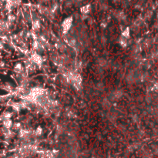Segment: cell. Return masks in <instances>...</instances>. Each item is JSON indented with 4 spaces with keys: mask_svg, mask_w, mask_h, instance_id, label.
Listing matches in <instances>:
<instances>
[{
    "mask_svg": "<svg viewBox=\"0 0 158 158\" xmlns=\"http://www.w3.org/2000/svg\"><path fill=\"white\" fill-rule=\"evenodd\" d=\"M72 26H73V17H69L66 19L62 24V28L63 29V32L65 33H67L70 30Z\"/></svg>",
    "mask_w": 158,
    "mask_h": 158,
    "instance_id": "1",
    "label": "cell"
},
{
    "mask_svg": "<svg viewBox=\"0 0 158 158\" xmlns=\"http://www.w3.org/2000/svg\"><path fill=\"white\" fill-rule=\"evenodd\" d=\"M32 61L33 62L35 65H38V66H41L42 63H43V58L40 57L39 54H36V53H34L31 56Z\"/></svg>",
    "mask_w": 158,
    "mask_h": 158,
    "instance_id": "2",
    "label": "cell"
},
{
    "mask_svg": "<svg viewBox=\"0 0 158 158\" xmlns=\"http://www.w3.org/2000/svg\"><path fill=\"white\" fill-rule=\"evenodd\" d=\"M2 124H3L4 127H6L7 129H11L12 127L13 123H12L11 119H4L3 122H2Z\"/></svg>",
    "mask_w": 158,
    "mask_h": 158,
    "instance_id": "3",
    "label": "cell"
},
{
    "mask_svg": "<svg viewBox=\"0 0 158 158\" xmlns=\"http://www.w3.org/2000/svg\"><path fill=\"white\" fill-rule=\"evenodd\" d=\"M14 71L18 73V74H21L24 71V68H23V65L21 63H17L16 64V66L14 67Z\"/></svg>",
    "mask_w": 158,
    "mask_h": 158,
    "instance_id": "4",
    "label": "cell"
},
{
    "mask_svg": "<svg viewBox=\"0 0 158 158\" xmlns=\"http://www.w3.org/2000/svg\"><path fill=\"white\" fill-rule=\"evenodd\" d=\"M90 9H91L90 5H86V6L81 7V9H80V12H81V13H82L83 15H86V14H88V13L90 12Z\"/></svg>",
    "mask_w": 158,
    "mask_h": 158,
    "instance_id": "5",
    "label": "cell"
},
{
    "mask_svg": "<svg viewBox=\"0 0 158 158\" xmlns=\"http://www.w3.org/2000/svg\"><path fill=\"white\" fill-rule=\"evenodd\" d=\"M122 36L126 38V39H128L130 37V29L129 28H126L125 29L123 30Z\"/></svg>",
    "mask_w": 158,
    "mask_h": 158,
    "instance_id": "6",
    "label": "cell"
},
{
    "mask_svg": "<svg viewBox=\"0 0 158 158\" xmlns=\"http://www.w3.org/2000/svg\"><path fill=\"white\" fill-rule=\"evenodd\" d=\"M12 116V113L11 112H9V111L4 112V113H2V115L3 120H4V119H11Z\"/></svg>",
    "mask_w": 158,
    "mask_h": 158,
    "instance_id": "7",
    "label": "cell"
},
{
    "mask_svg": "<svg viewBox=\"0 0 158 158\" xmlns=\"http://www.w3.org/2000/svg\"><path fill=\"white\" fill-rule=\"evenodd\" d=\"M14 130H19L22 127H21V124L19 123V122H16L15 124H13L12 125V127Z\"/></svg>",
    "mask_w": 158,
    "mask_h": 158,
    "instance_id": "8",
    "label": "cell"
},
{
    "mask_svg": "<svg viewBox=\"0 0 158 158\" xmlns=\"http://www.w3.org/2000/svg\"><path fill=\"white\" fill-rule=\"evenodd\" d=\"M126 39H126V38L123 37V36L120 38V43L121 46L126 47V46L127 45V41H126Z\"/></svg>",
    "mask_w": 158,
    "mask_h": 158,
    "instance_id": "9",
    "label": "cell"
},
{
    "mask_svg": "<svg viewBox=\"0 0 158 158\" xmlns=\"http://www.w3.org/2000/svg\"><path fill=\"white\" fill-rule=\"evenodd\" d=\"M42 133H43V129H42L41 127H38V128H36V130H35L34 134L35 136H39L42 134Z\"/></svg>",
    "mask_w": 158,
    "mask_h": 158,
    "instance_id": "10",
    "label": "cell"
},
{
    "mask_svg": "<svg viewBox=\"0 0 158 158\" xmlns=\"http://www.w3.org/2000/svg\"><path fill=\"white\" fill-rule=\"evenodd\" d=\"M103 105L105 108H109L110 106V103L108 100H104L103 102Z\"/></svg>",
    "mask_w": 158,
    "mask_h": 158,
    "instance_id": "11",
    "label": "cell"
}]
</instances>
